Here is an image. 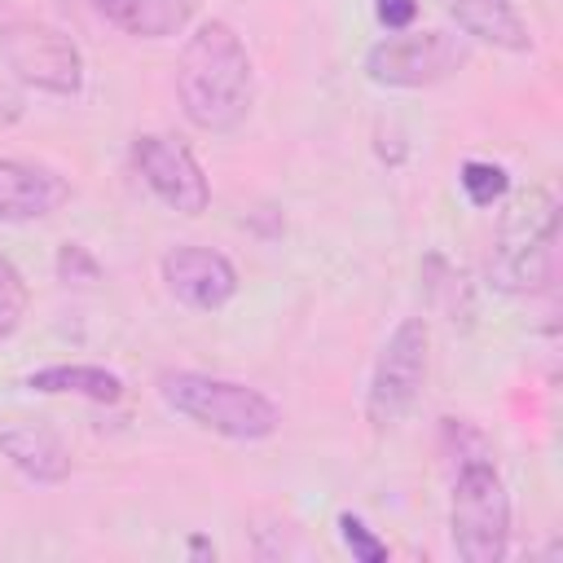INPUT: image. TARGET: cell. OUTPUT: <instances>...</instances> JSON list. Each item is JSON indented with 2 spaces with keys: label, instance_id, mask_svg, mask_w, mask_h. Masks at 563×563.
I'll return each mask as SVG.
<instances>
[{
  "label": "cell",
  "instance_id": "6da1fadb",
  "mask_svg": "<svg viewBox=\"0 0 563 563\" xmlns=\"http://www.w3.org/2000/svg\"><path fill=\"white\" fill-rule=\"evenodd\" d=\"M185 119L202 132H233L251 110V57L229 22H202L176 66Z\"/></svg>",
  "mask_w": 563,
  "mask_h": 563
},
{
  "label": "cell",
  "instance_id": "7a4b0ae2",
  "mask_svg": "<svg viewBox=\"0 0 563 563\" xmlns=\"http://www.w3.org/2000/svg\"><path fill=\"white\" fill-rule=\"evenodd\" d=\"M554 242H559V202L545 189L519 194L497 224V242L488 255V277L506 295H532L554 277Z\"/></svg>",
  "mask_w": 563,
  "mask_h": 563
},
{
  "label": "cell",
  "instance_id": "3957f363",
  "mask_svg": "<svg viewBox=\"0 0 563 563\" xmlns=\"http://www.w3.org/2000/svg\"><path fill=\"white\" fill-rule=\"evenodd\" d=\"M158 396L176 413H185L198 427H207L216 435H229V440H268L282 427L277 405L264 391H255L246 383H233V378L176 369V374L158 378Z\"/></svg>",
  "mask_w": 563,
  "mask_h": 563
},
{
  "label": "cell",
  "instance_id": "277c9868",
  "mask_svg": "<svg viewBox=\"0 0 563 563\" xmlns=\"http://www.w3.org/2000/svg\"><path fill=\"white\" fill-rule=\"evenodd\" d=\"M453 550L466 563H497L510 541V497L488 462H466L453 484Z\"/></svg>",
  "mask_w": 563,
  "mask_h": 563
},
{
  "label": "cell",
  "instance_id": "5b68a950",
  "mask_svg": "<svg viewBox=\"0 0 563 563\" xmlns=\"http://www.w3.org/2000/svg\"><path fill=\"white\" fill-rule=\"evenodd\" d=\"M0 62L31 88L75 97L84 88V57L75 40L48 22H9L0 26Z\"/></svg>",
  "mask_w": 563,
  "mask_h": 563
},
{
  "label": "cell",
  "instance_id": "8992f818",
  "mask_svg": "<svg viewBox=\"0 0 563 563\" xmlns=\"http://www.w3.org/2000/svg\"><path fill=\"white\" fill-rule=\"evenodd\" d=\"M427 343L431 339H427L422 317H405L383 343L374 378H369V400H365L374 427H391L413 409L422 378H427Z\"/></svg>",
  "mask_w": 563,
  "mask_h": 563
},
{
  "label": "cell",
  "instance_id": "52a82bcc",
  "mask_svg": "<svg viewBox=\"0 0 563 563\" xmlns=\"http://www.w3.org/2000/svg\"><path fill=\"white\" fill-rule=\"evenodd\" d=\"M466 66V44L449 31L387 35L365 53V75L383 88H427Z\"/></svg>",
  "mask_w": 563,
  "mask_h": 563
},
{
  "label": "cell",
  "instance_id": "ba28073f",
  "mask_svg": "<svg viewBox=\"0 0 563 563\" xmlns=\"http://www.w3.org/2000/svg\"><path fill=\"white\" fill-rule=\"evenodd\" d=\"M132 158H136L145 185H150L172 211H180V216L207 211L211 185H207L198 158H194L180 141H172V136H136Z\"/></svg>",
  "mask_w": 563,
  "mask_h": 563
},
{
  "label": "cell",
  "instance_id": "9c48e42d",
  "mask_svg": "<svg viewBox=\"0 0 563 563\" xmlns=\"http://www.w3.org/2000/svg\"><path fill=\"white\" fill-rule=\"evenodd\" d=\"M163 282L180 303L202 312H216L238 295L233 264L211 246H172L163 255Z\"/></svg>",
  "mask_w": 563,
  "mask_h": 563
},
{
  "label": "cell",
  "instance_id": "30bf717a",
  "mask_svg": "<svg viewBox=\"0 0 563 563\" xmlns=\"http://www.w3.org/2000/svg\"><path fill=\"white\" fill-rule=\"evenodd\" d=\"M0 453L35 484H62L70 475V453L57 440V431L40 418L0 413Z\"/></svg>",
  "mask_w": 563,
  "mask_h": 563
},
{
  "label": "cell",
  "instance_id": "8fae6325",
  "mask_svg": "<svg viewBox=\"0 0 563 563\" xmlns=\"http://www.w3.org/2000/svg\"><path fill=\"white\" fill-rule=\"evenodd\" d=\"M66 180L40 163H22V158H0V220L4 224H22V220H40L48 211H57L66 202Z\"/></svg>",
  "mask_w": 563,
  "mask_h": 563
},
{
  "label": "cell",
  "instance_id": "7c38bea8",
  "mask_svg": "<svg viewBox=\"0 0 563 563\" xmlns=\"http://www.w3.org/2000/svg\"><path fill=\"white\" fill-rule=\"evenodd\" d=\"M97 9L128 35L163 40V35H180L189 26L198 0H97Z\"/></svg>",
  "mask_w": 563,
  "mask_h": 563
},
{
  "label": "cell",
  "instance_id": "4fadbf2b",
  "mask_svg": "<svg viewBox=\"0 0 563 563\" xmlns=\"http://www.w3.org/2000/svg\"><path fill=\"white\" fill-rule=\"evenodd\" d=\"M453 13H457V26L475 40H488L497 48H510V53H523L532 40H528V26L515 9V0H453Z\"/></svg>",
  "mask_w": 563,
  "mask_h": 563
},
{
  "label": "cell",
  "instance_id": "5bb4252c",
  "mask_svg": "<svg viewBox=\"0 0 563 563\" xmlns=\"http://www.w3.org/2000/svg\"><path fill=\"white\" fill-rule=\"evenodd\" d=\"M26 387L44 396H84L97 405H114L123 396V378L101 365H44L26 378Z\"/></svg>",
  "mask_w": 563,
  "mask_h": 563
},
{
  "label": "cell",
  "instance_id": "9a60e30c",
  "mask_svg": "<svg viewBox=\"0 0 563 563\" xmlns=\"http://www.w3.org/2000/svg\"><path fill=\"white\" fill-rule=\"evenodd\" d=\"M462 189H466V198H471L475 207H488V202H497V198L510 189V176H506L497 163L471 158V163L462 167Z\"/></svg>",
  "mask_w": 563,
  "mask_h": 563
},
{
  "label": "cell",
  "instance_id": "2e32d148",
  "mask_svg": "<svg viewBox=\"0 0 563 563\" xmlns=\"http://www.w3.org/2000/svg\"><path fill=\"white\" fill-rule=\"evenodd\" d=\"M22 317H26V282H22V273L0 255V334L18 330Z\"/></svg>",
  "mask_w": 563,
  "mask_h": 563
},
{
  "label": "cell",
  "instance_id": "e0dca14e",
  "mask_svg": "<svg viewBox=\"0 0 563 563\" xmlns=\"http://www.w3.org/2000/svg\"><path fill=\"white\" fill-rule=\"evenodd\" d=\"M57 277H62L66 286H92V282L101 277V264H97L79 242H66V246L57 251Z\"/></svg>",
  "mask_w": 563,
  "mask_h": 563
},
{
  "label": "cell",
  "instance_id": "ac0fdd59",
  "mask_svg": "<svg viewBox=\"0 0 563 563\" xmlns=\"http://www.w3.org/2000/svg\"><path fill=\"white\" fill-rule=\"evenodd\" d=\"M339 532H343V545L352 550V559H361V563H383L387 559V545L356 515H339Z\"/></svg>",
  "mask_w": 563,
  "mask_h": 563
},
{
  "label": "cell",
  "instance_id": "d6986e66",
  "mask_svg": "<svg viewBox=\"0 0 563 563\" xmlns=\"http://www.w3.org/2000/svg\"><path fill=\"white\" fill-rule=\"evenodd\" d=\"M374 9H378V22L387 31H405L418 18V0H378Z\"/></svg>",
  "mask_w": 563,
  "mask_h": 563
}]
</instances>
